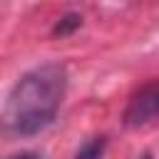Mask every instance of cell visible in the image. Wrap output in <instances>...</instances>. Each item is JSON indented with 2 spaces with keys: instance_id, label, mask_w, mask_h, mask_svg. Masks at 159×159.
Segmentation results:
<instances>
[{
  "instance_id": "cell-1",
  "label": "cell",
  "mask_w": 159,
  "mask_h": 159,
  "mask_svg": "<svg viewBox=\"0 0 159 159\" xmlns=\"http://www.w3.org/2000/svg\"><path fill=\"white\" fill-rule=\"evenodd\" d=\"M67 70L60 62H45L27 70L7 92L2 124L12 137H35L45 132L65 99Z\"/></svg>"
},
{
  "instance_id": "cell-2",
  "label": "cell",
  "mask_w": 159,
  "mask_h": 159,
  "mask_svg": "<svg viewBox=\"0 0 159 159\" xmlns=\"http://www.w3.org/2000/svg\"><path fill=\"white\" fill-rule=\"evenodd\" d=\"M157 119H159V80L139 87L124 109V124L129 129H142Z\"/></svg>"
},
{
  "instance_id": "cell-3",
  "label": "cell",
  "mask_w": 159,
  "mask_h": 159,
  "mask_svg": "<svg viewBox=\"0 0 159 159\" xmlns=\"http://www.w3.org/2000/svg\"><path fill=\"white\" fill-rule=\"evenodd\" d=\"M102 154H104V139L102 137H94V139L84 142L77 149L75 159H102Z\"/></svg>"
},
{
  "instance_id": "cell-4",
  "label": "cell",
  "mask_w": 159,
  "mask_h": 159,
  "mask_svg": "<svg viewBox=\"0 0 159 159\" xmlns=\"http://www.w3.org/2000/svg\"><path fill=\"white\" fill-rule=\"evenodd\" d=\"M80 25H82V17H80V15H65V17L55 25V30H52V32L62 37V35H70L72 30H77Z\"/></svg>"
},
{
  "instance_id": "cell-5",
  "label": "cell",
  "mask_w": 159,
  "mask_h": 159,
  "mask_svg": "<svg viewBox=\"0 0 159 159\" xmlns=\"http://www.w3.org/2000/svg\"><path fill=\"white\" fill-rule=\"evenodd\" d=\"M7 159H45L40 152H20V154H12V157H7Z\"/></svg>"
},
{
  "instance_id": "cell-6",
  "label": "cell",
  "mask_w": 159,
  "mask_h": 159,
  "mask_svg": "<svg viewBox=\"0 0 159 159\" xmlns=\"http://www.w3.org/2000/svg\"><path fill=\"white\" fill-rule=\"evenodd\" d=\"M144 159H149V157H144Z\"/></svg>"
}]
</instances>
